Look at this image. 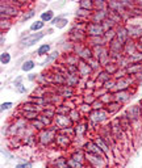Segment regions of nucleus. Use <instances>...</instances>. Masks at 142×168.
I'll list each match as a JSON object with an SVG mask.
<instances>
[{"label":"nucleus","mask_w":142,"mask_h":168,"mask_svg":"<svg viewBox=\"0 0 142 168\" xmlns=\"http://www.w3.org/2000/svg\"><path fill=\"white\" fill-rule=\"evenodd\" d=\"M86 33L90 37H103L105 33L103 24H97V22H90L86 28Z\"/></svg>","instance_id":"obj_1"},{"label":"nucleus","mask_w":142,"mask_h":168,"mask_svg":"<svg viewBox=\"0 0 142 168\" xmlns=\"http://www.w3.org/2000/svg\"><path fill=\"white\" fill-rule=\"evenodd\" d=\"M45 37V33L43 32H38V33H33L30 35H28L21 41V46L22 47H29V46H33L34 43H37L39 39H42Z\"/></svg>","instance_id":"obj_2"},{"label":"nucleus","mask_w":142,"mask_h":168,"mask_svg":"<svg viewBox=\"0 0 142 168\" xmlns=\"http://www.w3.org/2000/svg\"><path fill=\"white\" fill-rule=\"evenodd\" d=\"M57 129H58L57 126L53 127V129H43L41 134H39V142L42 145H49L53 141V138H55V130Z\"/></svg>","instance_id":"obj_3"},{"label":"nucleus","mask_w":142,"mask_h":168,"mask_svg":"<svg viewBox=\"0 0 142 168\" xmlns=\"http://www.w3.org/2000/svg\"><path fill=\"white\" fill-rule=\"evenodd\" d=\"M108 112L104 110V109H99V110H92L90 113V119L95 123H100L103 121H105L108 118Z\"/></svg>","instance_id":"obj_4"},{"label":"nucleus","mask_w":142,"mask_h":168,"mask_svg":"<svg viewBox=\"0 0 142 168\" xmlns=\"http://www.w3.org/2000/svg\"><path fill=\"white\" fill-rule=\"evenodd\" d=\"M55 122H57V127H61V129H65V127L70 126L73 123L70 116H62V114L55 116Z\"/></svg>","instance_id":"obj_5"},{"label":"nucleus","mask_w":142,"mask_h":168,"mask_svg":"<svg viewBox=\"0 0 142 168\" xmlns=\"http://www.w3.org/2000/svg\"><path fill=\"white\" fill-rule=\"evenodd\" d=\"M126 116H128V118L130 119V122H132V121H137V119L141 117V108L137 106V105L130 106L129 109H128V112H126Z\"/></svg>","instance_id":"obj_6"},{"label":"nucleus","mask_w":142,"mask_h":168,"mask_svg":"<svg viewBox=\"0 0 142 168\" xmlns=\"http://www.w3.org/2000/svg\"><path fill=\"white\" fill-rule=\"evenodd\" d=\"M84 149L88 151V154H95V155H101L104 154V151H103L100 147H99L95 142H88V143H86V146H84Z\"/></svg>","instance_id":"obj_7"},{"label":"nucleus","mask_w":142,"mask_h":168,"mask_svg":"<svg viewBox=\"0 0 142 168\" xmlns=\"http://www.w3.org/2000/svg\"><path fill=\"white\" fill-rule=\"evenodd\" d=\"M128 37H129L128 29H125L124 26L118 28V30H117V33H116V38H117V41L120 42V43H122V45H125V43L128 42Z\"/></svg>","instance_id":"obj_8"},{"label":"nucleus","mask_w":142,"mask_h":168,"mask_svg":"<svg viewBox=\"0 0 142 168\" xmlns=\"http://www.w3.org/2000/svg\"><path fill=\"white\" fill-rule=\"evenodd\" d=\"M91 71H92V69H91L90 65L86 61H79V65H78V74L79 75L87 76V75H90Z\"/></svg>","instance_id":"obj_9"},{"label":"nucleus","mask_w":142,"mask_h":168,"mask_svg":"<svg viewBox=\"0 0 142 168\" xmlns=\"http://www.w3.org/2000/svg\"><path fill=\"white\" fill-rule=\"evenodd\" d=\"M87 160H88L91 164H93L95 167L97 168H101L104 166V162L99 158V155H95V154H87Z\"/></svg>","instance_id":"obj_10"},{"label":"nucleus","mask_w":142,"mask_h":168,"mask_svg":"<svg viewBox=\"0 0 142 168\" xmlns=\"http://www.w3.org/2000/svg\"><path fill=\"white\" fill-rule=\"evenodd\" d=\"M13 15L15 16L17 15V9H16V8L2 4V17H9V16H13Z\"/></svg>","instance_id":"obj_11"},{"label":"nucleus","mask_w":142,"mask_h":168,"mask_svg":"<svg viewBox=\"0 0 142 168\" xmlns=\"http://www.w3.org/2000/svg\"><path fill=\"white\" fill-rule=\"evenodd\" d=\"M79 83V76L78 74H66V86L74 87Z\"/></svg>","instance_id":"obj_12"},{"label":"nucleus","mask_w":142,"mask_h":168,"mask_svg":"<svg viewBox=\"0 0 142 168\" xmlns=\"http://www.w3.org/2000/svg\"><path fill=\"white\" fill-rule=\"evenodd\" d=\"M129 84H130V82H129V79H120V80H117L116 82V86H114V89L116 91H125L126 88L129 87Z\"/></svg>","instance_id":"obj_13"},{"label":"nucleus","mask_w":142,"mask_h":168,"mask_svg":"<svg viewBox=\"0 0 142 168\" xmlns=\"http://www.w3.org/2000/svg\"><path fill=\"white\" fill-rule=\"evenodd\" d=\"M125 71H126V74L137 75V74H140L141 71H142V66L140 65V63H132V65H130Z\"/></svg>","instance_id":"obj_14"},{"label":"nucleus","mask_w":142,"mask_h":168,"mask_svg":"<svg viewBox=\"0 0 142 168\" xmlns=\"http://www.w3.org/2000/svg\"><path fill=\"white\" fill-rule=\"evenodd\" d=\"M73 92H74L73 87H69V86H62L58 89V93L62 97H70V96H73Z\"/></svg>","instance_id":"obj_15"},{"label":"nucleus","mask_w":142,"mask_h":168,"mask_svg":"<svg viewBox=\"0 0 142 168\" xmlns=\"http://www.w3.org/2000/svg\"><path fill=\"white\" fill-rule=\"evenodd\" d=\"M130 97V95H129V92H126V91H120V92H117L116 96H114V99H116V101L117 102H125L126 100H128Z\"/></svg>","instance_id":"obj_16"},{"label":"nucleus","mask_w":142,"mask_h":168,"mask_svg":"<svg viewBox=\"0 0 142 168\" xmlns=\"http://www.w3.org/2000/svg\"><path fill=\"white\" fill-rule=\"evenodd\" d=\"M106 112L108 113H116L117 110L121 109V102H117V101H110L108 105H106Z\"/></svg>","instance_id":"obj_17"},{"label":"nucleus","mask_w":142,"mask_h":168,"mask_svg":"<svg viewBox=\"0 0 142 168\" xmlns=\"http://www.w3.org/2000/svg\"><path fill=\"white\" fill-rule=\"evenodd\" d=\"M55 138H57V143L61 147H67V146H69V143H70V138L69 137H65V135L58 134V135H55Z\"/></svg>","instance_id":"obj_18"},{"label":"nucleus","mask_w":142,"mask_h":168,"mask_svg":"<svg viewBox=\"0 0 142 168\" xmlns=\"http://www.w3.org/2000/svg\"><path fill=\"white\" fill-rule=\"evenodd\" d=\"M109 80H110V74L106 70H103L99 74V76H97V82L101 84V83H106Z\"/></svg>","instance_id":"obj_19"},{"label":"nucleus","mask_w":142,"mask_h":168,"mask_svg":"<svg viewBox=\"0 0 142 168\" xmlns=\"http://www.w3.org/2000/svg\"><path fill=\"white\" fill-rule=\"evenodd\" d=\"M96 145L100 147V149L104 151V153H109V147H108V145L103 141V137H97V138H95V141H93Z\"/></svg>","instance_id":"obj_20"},{"label":"nucleus","mask_w":142,"mask_h":168,"mask_svg":"<svg viewBox=\"0 0 142 168\" xmlns=\"http://www.w3.org/2000/svg\"><path fill=\"white\" fill-rule=\"evenodd\" d=\"M118 123H120V126L122 127V129H124V130H126V129H128V127L130 126V119L128 118V116H126V114H124V116H122V117H121L120 119H118Z\"/></svg>","instance_id":"obj_21"},{"label":"nucleus","mask_w":142,"mask_h":168,"mask_svg":"<svg viewBox=\"0 0 142 168\" xmlns=\"http://www.w3.org/2000/svg\"><path fill=\"white\" fill-rule=\"evenodd\" d=\"M50 51V45H47V43H45V45L39 46V49L37 50V54L39 55V57H42V55H46L47 53Z\"/></svg>","instance_id":"obj_22"},{"label":"nucleus","mask_w":142,"mask_h":168,"mask_svg":"<svg viewBox=\"0 0 142 168\" xmlns=\"http://www.w3.org/2000/svg\"><path fill=\"white\" fill-rule=\"evenodd\" d=\"M34 66H36V63L33 61H26V62H24V65L21 66V70L22 71H30V70L34 69Z\"/></svg>","instance_id":"obj_23"},{"label":"nucleus","mask_w":142,"mask_h":168,"mask_svg":"<svg viewBox=\"0 0 142 168\" xmlns=\"http://www.w3.org/2000/svg\"><path fill=\"white\" fill-rule=\"evenodd\" d=\"M129 35H141L142 34V29L138 26H130L128 29Z\"/></svg>","instance_id":"obj_24"},{"label":"nucleus","mask_w":142,"mask_h":168,"mask_svg":"<svg viewBox=\"0 0 142 168\" xmlns=\"http://www.w3.org/2000/svg\"><path fill=\"white\" fill-rule=\"evenodd\" d=\"M79 4H80V9H86V11H88L93 7V2H88V0H82Z\"/></svg>","instance_id":"obj_25"},{"label":"nucleus","mask_w":142,"mask_h":168,"mask_svg":"<svg viewBox=\"0 0 142 168\" xmlns=\"http://www.w3.org/2000/svg\"><path fill=\"white\" fill-rule=\"evenodd\" d=\"M70 109L67 106H65V105H61V106H58L57 109H55V113L57 114H62V116H67V113H70Z\"/></svg>","instance_id":"obj_26"},{"label":"nucleus","mask_w":142,"mask_h":168,"mask_svg":"<svg viewBox=\"0 0 142 168\" xmlns=\"http://www.w3.org/2000/svg\"><path fill=\"white\" fill-rule=\"evenodd\" d=\"M58 51H54V53H51V54H49V57H47L46 59H45V61H43L42 62V65H49V63L50 62H53L54 61V59H57L58 58Z\"/></svg>","instance_id":"obj_27"},{"label":"nucleus","mask_w":142,"mask_h":168,"mask_svg":"<svg viewBox=\"0 0 142 168\" xmlns=\"http://www.w3.org/2000/svg\"><path fill=\"white\" fill-rule=\"evenodd\" d=\"M67 164H69V167H71V168H83V164H82V163L74 160L73 158H70L69 160H67Z\"/></svg>","instance_id":"obj_28"},{"label":"nucleus","mask_w":142,"mask_h":168,"mask_svg":"<svg viewBox=\"0 0 142 168\" xmlns=\"http://www.w3.org/2000/svg\"><path fill=\"white\" fill-rule=\"evenodd\" d=\"M53 18V11H46L41 15V21H50Z\"/></svg>","instance_id":"obj_29"},{"label":"nucleus","mask_w":142,"mask_h":168,"mask_svg":"<svg viewBox=\"0 0 142 168\" xmlns=\"http://www.w3.org/2000/svg\"><path fill=\"white\" fill-rule=\"evenodd\" d=\"M69 116H70V118H71V121H73V122H78L79 119H80V117H79V113H78V109H71Z\"/></svg>","instance_id":"obj_30"},{"label":"nucleus","mask_w":142,"mask_h":168,"mask_svg":"<svg viewBox=\"0 0 142 168\" xmlns=\"http://www.w3.org/2000/svg\"><path fill=\"white\" fill-rule=\"evenodd\" d=\"M0 62H2V65H8V63L11 62V55L8 53H2V55H0Z\"/></svg>","instance_id":"obj_31"},{"label":"nucleus","mask_w":142,"mask_h":168,"mask_svg":"<svg viewBox=\"0 0 142 168\" xmlns=\"http://www.w3.org/2000/svg\"><path fill=\"white\" fill-rule=\"evenodd\" d=\"M24 117L33 121V119H37V118H38V113H37V112H25Z\"/></svg>","instance_id":"obj_32"},{"label":"nucleus","mask_w":142,"mask_h":168,"mask_svg":"<svg viewBox=\"0 0 142 168\" xmlns=\"http://www.w3.org/2000/svg\"><path fill=\"white\" fill-rule=\"evenodd\" d=\"M38 119H39V121H41L45 126H49L50 123H51V118H50V117H45V114L38 116Z\"/></svg>","instance_id":"obj_33"},{"label":"nucleus","mask_w":142,"mask_h":168,"mask_svg":"<svg viewBox=\"0 0 142 168\" xmlns=\"http://www.w3.org/2000/svg\"><path fill=\"white\" fill-rule=\"evenodd\" d=\"M112 97H113V95H110V93H105V95H103V96H100V101H103L104 104H108L110 102V100H112Z\"/></svg>","instance_id":"obj_34"},{"label":"nucleus","mask_w":142,"mask_h":168,"mask_svg":"<svg viewBox=\"0 0 142 168\" xmlns=\"http://www.w3.org/2000/svg\"><path fill=\"white\" fill-rule=\"evenodd\" d=\"M43 28V21H36L30 25V30H39Z\"/></svg>","instance_id":"obj_35"},{"label":"nucleus","mask_w":142,"mask_h":168,"mask_svg":"<svg viewBox=\"0 0 142 168\" xmlns=\"http://www.w3.org/2000/svg\"><path fill=\"white\" fill-rule=\"evenodd\" d=\"M32 125H33L36 129H38V130H43V127H45V125H43L39 119H33V121H32Z\"/></svg>","instance_id":"obj_36"},{"label":"nucleus","mask_w":142,"mask_h":168,"mask_svg":"<svg viewBox=\"0 0 142 168\" xmlns=\"http://www.w3.org/2000/svg\"><path fill=\"white\" fill-rule=\"evenodd\" d=\"M91 106H92V109H93V110H99V109H103V106H104V102L100 101V100H99V101L96 100V101H95Z\"/></svg>","instance_id":"obj_37"},{"label":"nucleus","mask_w":142,"mask_h":168,"mask_svg":"<svg viewBox=\"0 0 142 168\" xmlns=\"http://www.w3.org/2000/svg\"><path fill=\"white\" fill-rule=\"evenodd\" d=\"M114 86H116V82H113V80H109V82L104 83V88H105V89H112V88H114Z\"/></svg>","instance_id":"obj_38"},{"label":"nucleus","mask_w":142,"mask_h":168,"mask_svg":"<svg viewBox=\"0 0 142 168\" xmlns=\"http://www.w3.org/2000/svg\"><path fill=\"white\" fill-rule=\"evenodd\" d=\"M74 159V160H76V162H83V155L80 154V153H75V154H73V156H71Z\"/></svg>","instance_id":"obj_39"},{"label":"nucleus","mask_w":142,"mask_h":168,"mask_svg":"<svg viewBox=\"0 0 142 168\" xmlns=\"http://www.w3.org/2000/svg\"><path fill=\"white\" fill-rule=\"evenodd\" d=\"M11 106H12V102H3L2 105H0V110H2V112L8 110Z\"/></svg>","instance_id":"obj_40"},{"label":"nucleus","mask_w":142,"mask_h":168,"mask_svg":"<svg viewBox=\"0 0 142 168\" xmlns=\"http://www.w3.org/2000/svg\"><path fill=\"white\" fill-rule=\"evenodd\" d=\"M58 21H59V17H57V18H54V20H53V24H57ZM66 22H67V20H61V24H59V25H58V26H59V28L65 26V25H66Z\"/></svg>","instance_id":"obj_41"},{"label":"nucleus","mask_w":142,"mask_h":168,"mask_svg":"<svg viewBox=\"0 0 142 168\" xmlns=\"http://www.w3.org/2000/svg\"><path fill=\"white\" fill-rule=\"evenodd\" d=\"M16 168H32V163H21L16 166Z\"/></svg>","instance_id":"obj_42"},{"label":"nucleus","mask_w":142,"mask_h":168,"mask_svg":"<svg viewBox=\"0 0 142 168\" xmlns=\"http://www.w3.org/2000/svg\"><path fill=\"white\" fill-rule=\"evenodd\" d=\"M34 13H36L34 11H29L26 15H24V20H29L30 17H33V16H34Z\"/></svg>","instance_id":"obj_43"},{"label":"nucleus","mask_w":142,"mask_h":168,"mask_svg":"<svg viewBox=\"0 0 142 168\" xmlns=\"http://www.w3.org/2000/svg\"><path fill=\"white\" fill-rule=\"evenodd\" d=\"M26 89H25V87H24L22 86V84H21V86H19V92H20V93H22V92H25Z\"/></svg>","instance_id":"obj_44"},{"label":"nucleus","mask_w":142,"mask_h":168,"mask_svg":"<svg viewBox=\"0 0 142 168\" xmlns=\"http://www.w3.org/2000/svg\"><path fill=\"white\" fill-rule=\"evenodd\" d=\"M28 79H29V80H34V79H37V75H34V74H30L29 76H28Z\"/></svg>","instance_id":"obj_45"},{"label":"nucleus","mask_w":142,"mask_h":168,"mask_svg":"<svg viewBox=\"0 0 142 168\" xmlns=\"http://www.w3.org/2000/svg\"><path fill=\"white\" fill-rule=\"evenodd\" d=\"M4 41H5V39H4L3 34H2V37H0V42H2V45H4Z\"/></svg>","instance_id":"obj_46"},{"label":"nucleus","mask_w":142,"mask_h":168,"mask_svg":"<svg viewBox=\"0 0 142 168\" xmlns=\"http://www.w3.org/2000/svg\"><path fill=\"white\" fill-rule=\"evenodd\" d=\"M138 84H140V86L142 84V78H140V80H138Z\"/></svg>","instance_id":"obj_47"},{"label":"nucleus","mask_w":142,"mask_h":168,"mask_svg":"<svg viewBox=\"0 0 142 168\" xmlns=\"http://www.w3.org/2000/svg\"><path fill=\"white\" fill-rule=\"evenodd\" d=\"M140 108H141V110H142V100H141V104H140Z\"/></svg>","instance_id":"obj_48"},{"label":"nucleus","mask_w":142,"mask_h":168,"mask_svg":"<svg viewBox=\"0 0 142 168\" xmlns=\"http://www.w3.org/2000/svg\"><path fill=\"white\" fill-rule=\"evenodd\" d=\"M140 50H141V51H142V46H140Z\"/></svg>","instance_id":"obj_49"}]
</instances>
